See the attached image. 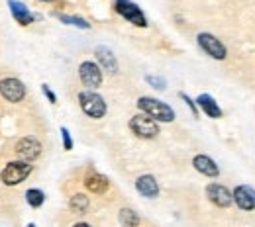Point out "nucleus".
I'll use <instances>...</instances> for the list:
<instances>
[{"instance_id": "b1692460", "label": "nucleus", "mask_w": 255, "mask_h": 227, "mask_svg": "<svg viewBox=\"0 0 255 227\" xmlns=\"http://www.w3.org/2000/svg\"><path fill=\"white\" fill-rule=\"evenodd\" d=\"M181 98H183V100H185V102L189 104V108L192 110V114H194V116H198V112H196V106H194V102H192L191 98L187 96V94H181Z\"/></svg>"}, {"instance_id": "9b49d317", "label": "nucleus", "mask_w": 255, "mask_h": 227, "mask_svg": "<svg viewBox=\"0 0 255 227\" xmlns=\"http://www.w3.org/2000/svg\"><path fill=\"white\" fill-rule=\"evenodd\" d=\"M232 196H234V202L242 210H254L255 208V190L252 186H238Z\"/></svg>"}, {"instance_id": "0eeeda50", "label": "nucleus", "mask_w": 255, "mask_h": 227, "mask_svg": "<svg viewBox=\"0 0 255 227\" xmlns=\"http://www.w3.org/2000/svg\"><path fill=\"white\" fill-rule=\"evenodd\" d=\"M0 94L8 102H20L26 96V88L18 78H4L0 80Z\"/></svg>"}, {"instance_id": "2eb2a0df", "label": "nucleus", "mask_w": 255, "mask_h": 227, "mask_svg": "<svg viewBox=\"0 0 255 227\" xmlns=\"http://www.w3.org/2000/svg\"><path fill=\"white\" fill-rule=\"evenodd\" d=\"M196 102H198V106L204 110V114L208 116V118H222V110H220V106H218V102L214 100L212 96H208V94H200V96L196 98Z\"/></svg>"}, {"instance_id": "393cba45", "label": "nucleus", "mask_w": 255, "mask_h": 227, "mask_svg": "<svg viewBox=\"0 0 255 227\" xmlns=\"http://www.w3.org/2000/svg\"><path fill=\"white\" fill-rule=\"evenodd\" d=\"M43 92H45V96L49 98V102H53V104L57 102V98H55V94L49 90V86H47V84H43Z\"/></svg>"}, {"instance_id": "6e6552de", "label": "nucleus", "mask_w": 255, "mask_h": 227, "mask_svg": "<svg viewBox=\"0 0 255 227\" xmlns=\"http://www.w3.org/2000/svg\"><path fill=\"white\" fill-rule=\"evenodd\" d=\"M79 75H81L83 84L89 86V88H98L102 84V73H100L98 65L91 63V61H87V63L79 67Z\"/></svg>"}, {"instance_id": "4468645a", "label": "nucleus", "mask_w": 255, "mask_h": 227, "mask_svg": "<svg viewBox=\"0 0 255 227\" xmlns=\"http://www.w3.org/2000/svg\"><path fill=\"white\" fill-rule=\"evenodd\" d=\"M194 168L198 170V172H202V174H206V176H218L220 174V168H218V164L212 161L210 157H206V155H198V157H194Z\"/></svg>"}, {"instance_id": "5701e85b", "label": "nucleus", "mask_w": 255, "mask_h": 227, "mask_svg": "<svg viewBox=\"0 0 255 227\" xmlns=\"http://www.w3.org/2000/svg\"><path fill=\"white\" fill-rule=\"evenodd\" d=\"M61 135H63V145L67 151L73 149V141H71V135H69V130L67 128H61Z\"/></svg>"}, {"instance_id": "f8f14e48", "label": "nucleus", "mask_w": 255, "mask_h": 227, "mask_svg": "<svg viewBox=\"0 0 255 227\" xmlns=\"http://www.w3.org/2000/svg\"><path fill=\"white\" fill-rule=\"evenodd\" d=\"M8 6H10V12L14 16V20L22 26H28L33 22V14L26 8V4L18 2V0H8Z\"/></svg>"}, {"instance_id": "f3484780", "label": "nucleus", "mask_w": 255, "mask_h": 227, "mask_svg": "<svg viewBox=\"0 0 255 227\" xmlns=\"http://www.w3.org/2000/svg\"><path fill=\"white\" fill-rule=\"evenodd\" d=\"M85 184H87V188H89L91 192H95V194H102V192H106V190H108V186H110L108 178H106V176H102V174H93V176H89V178L85 180Z\"/></svg>"}, {"instance_id": "1a4fd4ad", "label": "nucleus", "mask_w": 255, "mask_h": 227, "mask_svg": "<svg viewBox=\"0 0 255 227\" xmlns=\"http://www.w3.org/2000/svg\"><path fill=\"white\" fill-rule=\"evenodd\" d=\"M16 153H18V157L24 159V161H33V159L39 157L41 145H39L35 139H32V137H26V139H20V141H18Z\"/></svg>"}, {"instance_id": "39448f33", "label": "nucleus", "mask_w": 255, "mask_h": 227, "mask_svg": "<svg viewBox=\"0 0 255 227\" xmlns=\"http://www.w3.org/2000/svg\"><path fill=\"white\" fill-rule=\"evenodd\" d=\"M30 172H32V164H28V162H10V164L2 170L0 178H2L4 184L14 186V184L22 182Z\"/></svg>"}, {"instance_id": "6ab92c4d", "label": "nucleus", "mask_w": 255, "mask_h": 227, "mask_svg": "<svg viewBox=\"0 0 255 227\" xmlns=\"http://www.w3.org/2000/svg\"><path fill=\"white\" fill-rule=\"evenodd\" d=\"M59 20H61L63 24H69V26H77V28H81V30H89V28H91V24H89L87 20L77 18V16H65V14H59Z\"/></svg>"}, {"instance_id": "aec40b11", "label": "nucleus", "mask_w": 255, "mask_h": 227, "mask_svg": "<svg viewBox=\"0 0 255 227\" xmlns=\"http://www.w3.org/2000/svg\"><path fill=\"white\" fill-rule=\"evenodd\" d=\"M26 200H28V204L30 206H33V208H39L41 204H43V192L41 190H35V188H32V190H28L26 192Z\"/></svg>"}, {"instance_id": "f03ea898", "label": "nucleus", "mask_w": 255, "mask_h": 227, "mask_svg": "<svg viewBox=\"0 0 255 227\" xmlns=\"http://www.w3.org/2000/svg\"><path fill=\"white\" fill-rule=\"evenodd\" d=\"M129 130L133 131L137 137H143V139H153L157 137L159 128L155 124V120L147 114H137L129 120Z\"/></svg>"}, {"instance_id": "dca6fc26", "label": "nucleus", "mask_w": 255, "mask_h": 227, "mask_svg": "<svg viewBox=\"0 0 255 227\" xmlns=\"http://www.w3.org/2000/svg\"><path fill=\"white\" fill-rule=\"evenodd\" d=\"M96 59L100 61V65L104 67L110 75H114V73L118 71L116 57L112 55V51H110V49H106V47H98V49H96Z\"/></svg>"}, {"instance_id": "4be33fe9", "label": "nucleus", "mask_w": 255, "mask_h": 227, "mask_svg": "<svg viewBox=\"0 0 255 227\" xmlns=\"http://www.w3.org/2000/svg\"><path fill=\"white\" fill-rule=\"evenodd\" d=\"M145 80H147L149 84H153L155 88H159V90H163V88H165V80H163V78H159V76H145Z\"/></svg>"}, {"instance_id": "9d476101", "label": "nucleus", "mask_w": 255, "mask_h": 227, "mask_svg": "<svg viewBox=\"0 0 255 227\" xmlns=\"http://www.w3.org/2000/svg\"><path fill=\"white\" fill-rule=\"evenodd\" d=\"M206 194L210 198V202L216 204L218 208H228V206L234 202L232 192H230L226 186H222V184H210V186L206 188Z\"/></svg>"}, {"instance_id": "423d86ee", "label": "nucleus", "mask_w": 255, "mask_h": 227, "mask_svg": "<svg viewBox=\"0 0 255 227\" xmlns=\"http://www.w3.org/2000/svg\"><path fill=\"white\" fill-rule=\"evenodd\" d=\"M198 45H200L210 57H214V59H218V61L226 59V47L220 43V39H216L212 33H200V35H198Z\"/></svg>"}, {"instance_id": "412c9836", "label": "nucleus", "mask_w": 255, "mask_h": 227, "mask_svg": "<svg viewBox=\"0 0 255 227\" xmlns=\"http://www.w3.org/2000/svg\"><path fill=\"white\" fill-rule=\"evenodd\" d=\"M120 222H122L124 226H137V224H139V218H137L131 210H128L126 208V210L120 212Z\"/></svg>"}, {"instance_id": "20e7f679", "label": "nucleus", "mask_w": 255, "mask_h": 227, "mask_svg": "<svg viewBox=\"0 0 255 227\" xmlns=\"http://www.w3.org/2000/svg\"><path fill=\"white\" fill-rule=\"evenodd\" d=\"M114 8H116V12L120 16H124L128 22H131L133 26H139V28L147 26V20H145V16H143V12L139 10L137 4H133L129 0H116Z\"/></svg>"}, {"instance_id": "7ed1b4c3", "label": "nucleus", "mask_w": 255, "mask_h": 227, "mask_svg": "<svg viewBox=\"0 0 255 227\" xmlns=\"http://www.w3.org/2000/svg\"><path fill=\"white\" fill-rule=\"evenodd\" d=\"M79 102H81V108L87 116L95 118V120H100L104 114H106V102L102 98L95 94V92H81L79 94Z\"/></svg>"}, {"instance_id": "ddd939ff", "label": "nucleus", "mask_w": 255, "mask_h": 227, "mask_svg": "<svg viewBox=\"0 0 255 227\" xmlns=\"http://www.w3.org/2000/svg\"><path fill=\"white\" fill-rule=\"evenodd\" d=\"M135 188H137V192H139V194L145 196V198H155V196L159 194L157 180H155L153 176H149V174L139 176V178L135 180Z\"/></svg>"}, {"instance_id": "a211bd4d", "label": "nucleus", "mask_w": 255, "mask_h": 227, "mask_svg": "<svg viewBox=\"0 0 255 227\" xmlns=\"http://www.w3.org/2000/svg\"><path fill=\"white\" fill-rule=\"evenodd\" d=\"M71 210L75 212V214H85L87 212V208H89V198L85 194H75L71 198Z\"/></svg>"}, {"instance_id": "f257e3e1", "label": "nucleus", "mask_w": 255, "mask_h": 227, "mask_svg": "<svg viewBox=\"0 0 255 227\" xmlns=\"http://www.w3.org/2000/svg\"><path fill=\"white\" fill-rule=\"evenodd\" d=\"M137 108L141 112H145L147 116H151L153 120L157 122H173L175 120V112L171 106H167L165 102L161 100H155V98L143 96L137 100Z\"/></svg>"}]
</instances>
